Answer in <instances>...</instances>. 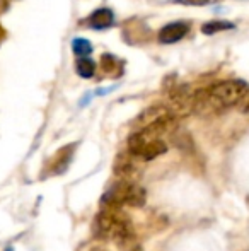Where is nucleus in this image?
<instances>
[{
	"mask_svg": "<svg viewBox=\"0 0 249 251\" xmlns=\"http://www.w3.org/2000/svg\"><path fill=\"white\" fill-rule=\"evenodd\" d=\"M101 62H103L104 72H108V74H116V72H120L121 65H120V62H118V60L114 58L113 55H103Z\"/></svg>",
	"mask_w": 249,
	"mask_h": 251,
	"instance_id": "f8f14e48",
	"label": "nucleus"
},
{
	"mask_svg": "<svg viewBox=\"0 0 249 251\" xmlns=\"http://www.w3.org/2000/svg\"><path fill=\"white\" fill-rule=\"evenodd\" d=\"M178 3H183V5H193V7H202V5H208L213 3L215 0H176Z\"/></svg>",
	"mask_w": 249,
	"mask_h": 251,
	"instance_id": "ddd939ff",
	"label": "nucleus"
},
{
	"mask_svg": "<svg viewBox=\"0 0 249 251\" xmlns=\"http://www.w3.org/2000/svg\"><path fill=\"white\" fill-rule=\"evenodd\" d=\"M113 10L108 9V7H103V9H97L91 14L89 19H87V24L91 27H94V29H106V27H110L113 24Z\"/></svg>",
	"mask_w": 249,
	"mask_h": 251,
	"instance_id": "6e6552de",
	"label": "nucleus"
},
{
	"mask_svg": "<svg viewBox=\"0 0 249 251\" xmlns=\"http://www.w3.org/2000/svg\"><path fill=\"white\" fill-rule=\"evenodd\" d=\"M128 152L142 161H152L167 152V144L145 130H135L128 139Z\"/></svg>",
	"mask_w": 249,
	"mask_h": 251,
	"instance_id": "7ed1b4c3",
	"label": "nucleus"
},
{
	"mask_svg": "<svg viewBox=\"0 0 249 251\" xmlns=\"http://www.w3.org/2000/svg\"><path fill=\"white\" fill-rule=\"evenodd\" d=\"M234 24L227 23V21H212V23H206L202 26V33L205 34H215L219 31H226V29H232Z\"/></svg>",
	"mask_w": 249,
	"mask_h": 251,
	"instance_id": "9b49d317",
	"label": "nucleus"
},
{
	"mask_svg": "<svg viewBox=\"0 0 249 251\" xmlns=\"http://www.w3.org/2000/svg\"><path fill=\"white\" fill-rule=\"evenodd\" d=\"M103 208H121L128 207H142L145 203V190L135 181H120L113 185L103 197Z\"/></svg>",
	"mask_w": 249,
	"mask_h": 251,
	"instance_id": "f03ea898",
	"label": "nucleus"
},
{
	"mask_svg": "<svg viewBox=\"0 0 249 251\" xmlns=\"http://www.w3.org/2000/svg\"><path fill=\"white\" fill-rule=\"evenodd\" d=\"M72 50L77 56L80 58H87V56L92 53V45L86 40V38H77L72 41Z\"/></svg>",
	"mask_w": 249,
	"mask_h": 251,
	"instance_id": "9d476101",
	"label": "nucleus"
},
{
	"mask_svg": "<svg viewBox=\"0 0 249 251\" xmlns=\"http://www.w3.org/2000/svg\"><path fill=\"white\" fill-rule=\"evenodd\" d=\"M7 7H9V0H0V14H2Z\"/></svg>",
	"mask_w": 249,
	"mask_h": 251,
	"instance_id": "2eb2a0df",
	"label": "nucleus"
},
{
	"mask_svg": "<svg viewBox=\"0 0 249 251\" xmlns=\"http://www.w3.org/2000/svg\"><path fill=\"white\" fill-rule=\"evenodd\" d=\"M241 104H243V111L244 113H249V93H248V96L244 98V101L241 102Z\"/></svg>",
	"mask_w": 249,
	"mask_h": 251,
	"instance_id": "4468645a",
	"label": "nucleus"
},
{
	"mask_svg": "<svg viewBox=\"0 0 249 251\" xmlns=\"http://www.w3.org/2000/svg\"><path fill=\"white\" fill-rule=\"evenodd\" d=\"M75 70L80 77H84V79H91V77L94 75V72H96V63H94L91 58H79L77 60Z\"/></svg>",
	"mask_w": 249,
	"mask_h": 251,
	"instance_id": "1a4fd4ad",
	"label": "nucleus"
},
{
	"mask_svg": "<svg viewBox=\"0 0 249 251\" xmlns=\"http://www.w3.org/2000/svg\"><path fill=\"white\" fill-rule=\"evenodd\" d=\"M169 116H176L173 109H169L167 106H162V104H154V106H150V108H147L145 111L140 113L138 118L135 120V128L136 130L149 128V126L156 125L157 122L169 118Z\"/></svg>",
	"mask_w": 249,
	"mask_h": 251,
	"instance_id": "20e7f679",
	"label": "nucleus"
},
{
	"mask_svg": "<svg viewBox=\"0 0 249 251\" xmlns=\"http://www.w3.org/2000/svg\"><path fill=\"white\" fill-rule=\"evenodd\" d=\"M94 236L104 241H113L120 248H128L135 243V231L121 208H103L92 226Z\"/></svg>",
	"mask_w": 249,
	"mask_h": 251,
	"instance_id": "f257e3e1",
	"label": "nucleus"
},
{
	"mask_svg": "<svg viewBox=\"0 0 249 251\" xmlns=\"http://www.w3.org/2000/svg\"><path fill=\"white\" fill-rule=\"evenodd\" d=\"M73 149L75 146H67V147H62L60 151L55 154V157L51 159V164L48 166L51 171V175H62L70 164V159L73 155Z\"/></svg>",
	"mask_w": 249,
	"mask_h": 251,
	"instance_id": "0eeeda50",
	"label": "nucleus"
},
{
	"mask_svg": "<svg viewBox=\"0 0 249 251\" xmlns=\"http://www.w3.org/2000/svg\"><path fill=\"white\" fill-rule=\"evenodd\" d=\"M130 251H142V250H138V248H132Z\"/></svg>",
	"mask_w": 249,
	"mask_h": 251,
	"instance_id": "dca6fc26",
	"label": "nucleus"
},
{
	"mask_svg": "<svg viewBox=\"0 0 249 251\" xmlns=\"http://www.w3.org/2000/svg\"><path fill=\"white\" fill-rule=\"evenodd\" d=\"M140 171V166L136 164V157L132 155L130 152H121L118 154L116 161H114V175L123 181H133Z\"/></svg>",
	"mask_w": 249,
	"mask_h": 251,
	"instance_id": "39448f33",
	"label": "nucleus"
},
{
	"mask_svg": "<svg viewBox=\"0 0 249 251\" xmlns=\"http://www.w3.org/2000/svg\"><path fill=\"white\" fill-rule=\"evenodd\" d=\"M189 31V24L178 21V23H169L167 26H164L159 31V41L164 45H173L178 43L180 40H183Z\"/></svg>",
	"mask_w": 249,
	"mask_h": 251,
	"instance_id": "423d86ee",
	"label": "nucleus"
}]
</instances>
